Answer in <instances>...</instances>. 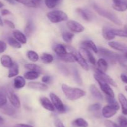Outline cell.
Instances as JSON below:
<instances>
[{"instance_id": "74e56055", "label": "cell", "mask_w": 127, "mask_h": 127, "mask_svg": "<svg viewBox=\"0 0 127 127\" xmlns=\"http://www.w3.org/2000/svg\"><path fill=\"white\" fill-rule=\"evenodd\" d=\"M7 42L8 44L11 46V47H14V48L16 49H20L21 48V44L20 43L19 41H17V40L15 38L12 37H9L7 39Z\"/></svg>"}, {"instance_id": "be15d7a7", "label": "cell", "mask_w": 127, "mask_h": 127, "mask_svg": "<svg viewBox=\"0 0 127 127\" xmlns=\"http://www.w3.org/2000/svg\"><path fill=\"white\" fill-rule=\"evenodd\" d=\"M113 2H116V1H120V0H112Z\"/></svg>"}, {"instance_id": "e575fe53", "label": "cell", "mask_w": 127, "mask_h": 127, "mask_svg": "<svg viewBox=\"0 0 127 127\" xmlns=\"http://www.w3.org/2000/svg\"><path fill=\"white\" fill-rule=\"evenodd\" d=\"M60 59L62 61H64V62H75V59H74V57L73 56V55L71 53H66L65 54L62 55V56H58Z\"/></svg>"}, {"instance_id": "2e32d148", "label": "cell", "mask_w": 127, "mask_h": 127, "mask_svg": "<svg viewBox=\"0 0 127 127\" xmlns=\"http://www.w3.org/2000/svg\"><path fill=\"white\" fill-rule=\"evenodd\" d=\"M119 103L121 105L122 112L124 115H127V98L123 93H120L118 95Z\"/></svg>"}, {"instance_id": "8992f818", "label": "cell", "mask_w": 127, "mask_h": 127, "mask_svg": "<svg viewBox=\"0 0 127 127\" xmlns=\"http://www.w3.org/2000/svg\"><path fill=\"white\" fill-rule=\"evenodd\" d=\"M94 77L95 79V80L98 82L102 90L103 91V92H104V93H105V95L107 96H109V97H115V94H114V90L110 87V85L109 83H107V82L102 80L96 74L94 75Z\"/></svg>"}, {"instance_id": "03108f58", "label": "cell", "mask_w": 127, "mask_h": 127, "mask_svg": "<svg viewBox=\"0 0 127 127\" xmlns=\"http://www.w3.org/2000/svg\"><path fill=\"white\" fill-rule=\"evenodd\" d=\"M4 127V126H1V127Z\"/></svg>"}, {"instance_id": "f35d334b", "label": "cell", "mask_w": 127, "mask_h": 127, "mask_svg": "<svg viewBox=\"0 0 127 127\" xmlns=\"http://www.w3.org/2000/svg\"><path fill=\"white\" fill-rule=\"evenodd\" d=\"M41 60L42 62L45 64H50L53 62V57L52 54L48 53H43L42 54L40 57Z\"/></svg>"}, {"instance_id": "277c9868", "label": "cell", "mask_w": 127, "mask_h": 127, "mask_svg": "<svg viewBox=\"0 0 127 127\" xmlns=\"http://www.w3.org/2000/svg\"><path fill=\"white\" fill-rule=\"evenodd\" d=\"M47 17L52 23H58L67 21L68 19L66 14L60 10H55L48 12L47 14Z\"/></svg>"}, {"instance_id": "680465c9", "label": "cell", "mask_w": 127, "mask_h": 127, "mask_svg": "<svg viewBox=\"0 0 127 127\" xmlns=\"http://www.w3.org/2000/svg\"><path fill=\"white\" fill-rule=\"evenodd\" d=\"M6 1H7V2H9V4H14V0H5Z\"/></svg>"}, {"instance_id": "4dcf8cb0", "label": "cell", "mask_w": 127, "mask_h": 127, "mask_svg": "<svg viewBox=\"0 0 127 127\" xmlns=\"http://www.w3.org/2000/svg\"><path fill=\"white\" fill-rule=\"evenodd\" d=\"M40 76V73L37 72H34V71H29L27 72L24 75V78L27 80H33L37 79Z\"/></svg>"}, {"instance_id": "d590c367", "label": "cell", "mask_w": 127, "mask_h": 127, "mask_svg": "<svg viewBox=\"0 0 127 127\" xmlns=\"http://www.w3.org/2000/svg\"><path fill=\"white\" fill-rule=\"evenodd\" d=\"M73 124L78 127H88V123L87 122V121L83 118H78L75 119L73 122Z\"/></svg>"}, {"instance_id": "003e7915", "label": "cell", "mask_w": 127, "mask_h": 127, "mask_svg": "<svg viewBox=\"0 0 127 127\" xmlns=\"http://www.w3.org/2000/svg\"><path fill=\"white\" fill-rule=\"evenodd\" d=\"M14 1H15V0H14Z\"/></svg>"}, {"instance_id": "484cf974", "label": "cell", "mask_w": 127, "mask_h": 127, "mask_svg": "<svg viewBox=\"0 0 127 127\" xmlns=\"http://www.w3.org/2000/svg\"><path fill=\"white\" fill-rule=\"evenodd\" d=\"M19 70V65L17 63L14 62L12 65L9 68L8 72V77L12 78V77H16L18 75Z\"/></svg>"}, {"instance_id": "f907efd6", "label": "cell", "mask_w": 127, "mask_h": 127, "mask_svg": "<svg viewBox=\"0 0 127 127\" xmlns=\"http://www.w3.org/2000/svg\"><path fill=\"white\" fill-rule=\"evenodd\" d=\"M51 80H52V78H51V77L48 75H45L42 78V81L43 82V83H50Z\"/></svg>"}, {"instance_id": "52a82bcc", "label": "cell", "mask_w": 127, "mask_h": 127, "mask_svg": "<svg viewBox=\"0 0 127 127\" xmlns=\"http://www.w3.org/2000/svg\"><path fill=\"white\" fill-rule=\"evenodd\" d=\"M50 97L51 102H52V104L53 105L55 108H56L58 112H60V113H64L66 112V108L65 105L63 104L60 98L57 95L53 93H50Z\"/></svg>"}, {"instance_id": "5b68a950", "label": "cell", "mask_w": 127, "mask_h": 127, "mask_svg": "<svg viewBox=\"0 0 127 127\" xmlns=\"http://www.w3.org/2000/svg\"><path fill=\"white\" fill-rule=\"evenodd\" d=\"M68 50L70 52V53H71L73 55L75 61H76L79 64V65L85 70H89V65H88V62L86 61L85 58L81 54L80 52H78L76 50H75L74 48L70 47V46H68Z\"/></svg>"}, {"instance_id": "603a6c76", "label": "cell", "mask_w": 127, "mask_h": 127, "mask_svg": "<svg viewBox=\"0 0 127 127\" xmlns=\"http://www.w3.org/2000/svg\"><path fill=\"white\" fill-rule=\"evenodd\" d=\"M89 90H90L91 93L92 94V95L94 96L95 98H97V99L100 100H103V95L101 93V92L99 91V90L98 89L97 87L94 84H92L90 85L89 87Z\"/></svg>"}, {"instance_id": "8d00e7d4", "label": "cell", "mask_w": 127, "mask_h": 127, "mask_svg": "<svg viewBox=\"0 0 127 127\" xmlns=\"http://www.w3.org/2000/svg\"><path fill=\"white\" fill-rule=\"evenodd\" d=\"M27 57L31 61L35 62L39 59V56L38 54L33 51H29L27 52Z\"/></svg>"}, {"instance_id": "cb8c5ba5", "label": "cell", "mask_w": 127, "mask_h": 127, "mask_svg": "<svg viewBox=\"0 0 127 127\" xmlns=\"http://www.w3.org/2000/svg\"><path fill=\"white\" fill-rule=\"evenodd\" d=\"M102 36L104 38L108 41H111L115 39V36L112 33L111 31V28L108 27H103L102 28Z\"/></svg>"}, {"instance_id": "c3c4849f", "label": "cell", "mask_w": 127, "mask_h": 127, "mask_svg": "<svg viewBox=\"0 0 127 127\" xmlns=\"http://www.w3.org/2000/svg\"><path fill=\"white\" fill-rule=\"evenodd\" d=\"M54 123L56 127H65L64 126V125H63V123L62 122V121L59 118H57V117L55 118Z\"/></svg>"}, {"instance_id": "9f6ffc18", "label": "cell", "mask_w": 127, "mask_h": 127, "mask_svg": "<svg viewBox=\"0 0 127 127\" xmlns=\"http://www.w3.org/2000/svg\"><path fill=\"white\" fill-rule=\"evenodd\" d=\"M4 122V119L3 118V117H2L1 116H0V127L3 125Z\"/></svg>"}, {"instance_id": "44dd1931", "label": "cell", "mask_w": 127, "mask_h": 127, "mask_svg": "<svg viewBox=\"0 0 127 127\" xmlns=\"http://www.w3.org/2000/svg\"><path fill=\"white\" fill-rule=\"evenodd\" d=\"M13 36L14 38L21 44H25L27 42V37L26 35L19 30H15L13 31Z\"/></svg>"}, {"instance_id": "6da1fadb", "label": "cell", "mask_w": 127, "mask_h": 127, "mask_svg": "<svg viewBox=\"0 0 127 127\" xmlns=\"http://www.w3.org/2000/svg\"><path fill=\"white\" fill-rule=\"evenodd\" d=\"M62 90L66 97L70 100H76L81 97H84L86 94V92L79 88L72 87L66 84L63 83L62 85Z\"/></svg>"}, {"instance_id": "b9f144b4", "label": "cell", "mask_w": 127, "mask_h": 127, "mask_svg": "<svg viewBox=\"0 0 127 127\" xmlns=\"http://www.w3.org/2000/svg\"><path fill=\"white\" fill-rule=\"evenodd\" d=\"M60 1L61 0H45V3L48 8L53 9Z\"/></svg>"}, {"instance_id": "ba28073f", "label": "cell", "mask_w": 127, "mask_h": 127, "mask_svg": "<svg viewBox=\"0 0 127 127\" xmlns=\"http://www.w3.org/2000/svg\"><path fill=\"white\" fill-rule=\"evenodd\" d=\"M95 73L98 77H99L100 78H101L102 80H104V82H107V83H109V85H110L113 86V87H117V84L115 82V81L111 77L107 75V73H105V72H102V71L100 70L98 68H95Z\"/></svg>"}, {"instance_id": "816d5d0a", "label": "cell", "mask_w": 127, "mask_h": 127, "mask_svg": "<svg viewBox=\"0 0 127 127\" xmlns=\"http://www.w3.org/2000/svg\"><path fill=\"white\" fill-rule=\"evenodd\" d=\"M13 127H33V126L30 125L28 124H24V123H18L15 125H14Z\"/></svg>"}, {"instance_id": "ac0fdd59", "label": "cell", "mask_w": 127, "mask_h": 127, "mask_svg": "<svg viewBox=\"0 0 127 127\" xmlns=\"http://www.w3.org/2000/svg\"><path fill=\"white\" fill-rule=\"evenodd\" d=\"M0 62L2 66L7 68H9L14 63L12 58L6 54H4L1 56L0 58Z\"/></svg>"}, {"instance_id": "ab89813d", "label": "cell", "mask_w": 127, "mask_h": 127, "mask_svg": "<svg viewBox=\"0 0 127 127\" xmlns=\"http://www.w3.org/2000/svg\"><path fill=\"white\" fill-rule=\"evenodd\" d=\"M15 1L21 3L22 4L24 5L27 7H33V8H35V7H37V5L32 0H15Z\"/></svg>"}, {"instance_id": "91938a15", "label": "cell", "mask_w": 127, "mask_h": 127, "mask_svg": "<svg viewBox=\"0 0 127 127\" xmlns=\"http://www.w3.org/2000/svg\"><path fill=\"white\" fill-rule=\"evenodd\" d=\"M3 6H4V4L2 3V2H1V1H0V9L2 8V7H3Z\"/></svg>"}, {"instance_id": "30bf717a", "label": "cell", "mask_w": 127, "mask_h": 127, "mask_svg": "<svg viewBox=\"0 0 127 127\" xmlns=\"http://www.w3.org/2000/svg\"><path fill=\"white\" fill-rule=\"evenodd\" d=\"M7 97L9 100L11 105L16 108H19L21 107V101L17 95L11 90L7 91Z\"/></svg>"}, {"instance_id": "7bdbcfd3", "label": "cell", "mask_w": 127, "mask_h": 127, "mask_svg": "<svg viewBox=\"0 0 127 127\" xmlns=\"http://www.w3.org/2000/svg\"><path fill=\"white\" fill-rule=\"evenodd\" d=\"M101 108V105L100 103H94V104H92L88 107V110L90 112H99Z\"/></svg>"}, {"instance_id": "e0dca14e", "label": "cell", "mask_w": 127, "mask_h": 127, "mask_svg": "<svg viewBox=\"0 0 127 127\" xmlns=\"http://www.w3.org/2000/svg\"><path fill=\"white\" fill-rule=\"evenodd\" d=\"M109 46L111 48L114 49L117 51H120V52H126L127 51V46L124 44L120 43V42H116V41H110L109 42Z\"/></svg>"}, {"instance_id": "5bb4252c", "label": "cell", "mask_w": 127, "mask_h": 127, "mask_svg": "<svg viewBox=\"0 0 127 127\" xmlns=\"http://www.w3.org/2000/svg\"><path fill=\"white\" fill-rule=\"evenodd\" d=\"M40 102L42 107L47 110L50 111V112H53L55 110L54 106L52 104V102L47 97H41L40 98Z\"/></svg>"}, {"instance_id": "db71d44e", "label": "cell", "mask_w": 127, "mask_h": 127, "mask_svg": "<svg viewBox=\"0 0 127 127\" xmlns=\"http://www.w3.org/2000/svg\"><path fill=\"white\" fill-rule=\"evenodd\" d=\"M1 15H2V16H7V15L11 14V12H10L9 10L6 9H3L1 10Z\"/></svg>"}, {"instance_id": "f546056e", "label": "cell", "mask_w": 127, "mask_h": 127, "mask_svg": "<svg viewBox=\"0 0 127 127\" xmlns=\"http://www.w3.org/2000/svg\"><path fill=\"white\" fill-rule=\"evenodd\" d=\"M34 31V24L32 20H29L27 22L24 29V32L27 36H31Z\"/></svg>"}, {"instance_id": "11a10c76", "label": "cell", "mask_w": 127, "mask_h": 127, "mask_svg": "<svg viewBox=\"0 0 127 127\" xmlns=\"http://www.w3.org/2000/svg\"><path fill=\"white\" fill-rule=\"evenodd\" d=\"M32 1H33V2H34V3L37 6H38V5L40 4L41 2H42V0H32Z\"/></svg>"}, {"instance_id": "9c48e42d", "label": "cell", "mask_w": 127, "mask_h": 127, "mask_svg": "<svg viewBox=\"0 0 127 127\" xmlns=\"http://www.w3.org/2000/svg\"><path fill=\"white\" fill-rule=\"evenodd\" d=\"M66 26L69 29V30L73 32H77V33H80L83 32L84 30V26L80 23L75 21L73 20H69L66 22Z\"/></svg>"}, {"instance_id": "f5cc1de1", "label": "cell", "mask_w": 127, "mask_h": 127, "mask_svg": "<svg viewBox=\"0 0 127 127\" xmlns=\"http://www.w3.org/2000/svg\"><path fill=\"white\" fill-rule=\"evenodd\" d=\"M120 78L124 83L127 84V75L125 73H122L120 75Z\"/></svg>"}, {"instance_id": "ee69618b", "label": "cell", "mask_w": 127, "mask_h": 127, "mask_svg": "<svg viewBox=\"0 0 127 127\" xmlns=\"http://www.w3.org/2000/svg\"><path fill=\"white\" fill-rule=\"evenodd\" d=\"M119 125L120 127H127V118L124 116H120L118 118Z\"/></svg>"}, {"instance_id": "60d3db41", "label": "cell", "mask_w": 127, "mask_h": 127, "mask_svg": "<svg viewBox=\"0 0 127 127\" xmlns=\"http://www.w3.org/2000/svg\"><path fill=\"white\" fill-rule=\"evenodd\" d=\"M111 31L115 36H119V37H126V38H127V32L125 30L111 29Z\"/></svg>"}, {"instance_id": "3957f363", "label": "cell", "mask_w": 127, "mask_h": 127, "mask_svg": "<svg viewBox=\"0 0 127 127\" xmlns=\"http://www.w3.org/2000/svg\"><path fill=\"white\" fill-rule=\"evenodd\" d=\"M98 53H100V55L109 59V61L112 63H115L116 62H122L124 61V59H125L121 55L103 47L98 48Z\"/></svg>"}, {"instance_id": "6125c7cd", "label": "cell", "mask_w": 127, "mask_h": 127, "mask_svg": "<svg viewBox=\"0 0 127 127\" xmlns=\"http://www.w3.org/2000/svg\"><path fill=\"white\" fill-rule=\"evenodd\" d=\"M125 91H126V92H127V85H126L125 87Z\"/></svg>"}, {"instance_id": "6f0895ef", "label": "cell", "mask_w": 127, "mask_h": 127, "mask_svg": "<svg viewBox=\"0 0 127 127\" xmlns=\"http://www.w3.org/2000/svg\"><path fill=\"white\" fill-rule=\"evenodd\" d=\"M3 26H4V21L3 20H2V17H1V15H0V26L2 27Z\"/></svg>"}, {"instance_id": "4316f807", "label": "cell", "mask_w": 127, "mask_h": 127, "mask_svg": "<svg viewBox=\"0 0 127 127\" xmlns=\"http://www.w3.org/2000/svg\"><path fill=\"white\" fill-rule=\"evenodd\" d=\"M97 65H98V69L104 72H106L108 69V62L105 59L100 58L97 61Z\"/></svg>"}, {"instance_id": "681fc988", "label": "cell", "mask_w": 127, "mask_h": 127, "mask_svg": "<svg viewBox=\"0 0 127 127\" xmlns=\"http://www.w3.org/2000/svg\"><path fill=\"white\" fill-rule=\"evenodd\" d=\"M4 23L6 25H7L9 27H10L11 29H15V25L14 24V22H12V21H9V20H7V19H5L4 21Z\"/></svg>"}, {"instance_id": "e7e4bbea", "label": "cell", "mask_w": 127, "mask_h": 127, "mask_svg": "<svg viewBox=\"0 0 127 127\" xmlns=\"http://www.w3.org/2000/svg\"><path fill=\"white\" fill-rule=\"evenodd\" d=\"M125 31H127V26H125Z\"/></svg>"}, {"instance_id": "d6986e66", "label": "cell", "mask_w": 127, "mask_h": 127, "mask_svg": "<svg viewBox=\"0 0 127 127\" xmlns=\"http://www.w3.org/2000/svg\"><path fill=\"white\" fill-rule=\"evenodd\" d=\"M76 11L78 12V14L81 16L82 18L85 20V21L89 22V21H91L93 20V15H92L91 12L90 11L81 8H78Z\"/></svg>"}, {"instance_id": "ffe728a7", "label": "cell", "mask_w": 127, "mask_h": 127, "mask_svg": "<svg viewBox=\"0 0 127 127\" xmlns=\"http://www.w3.org/2000/svg\"><path fill=\"white\" fill-rule=\"evenodd\" d=\"M1 109V112L5 115H7L9 116H13L16 114V110L15 109V107H14L12 105L6 104L4 106L2 107Z\"/></svg>"}, {"instance_id": "1f68e13d", "label": "cell", "mask_w": 127, "mask_h": 127, "mask_svg": "<svg viewBox=\"0 0 127 127\" xmlns=\"http://www.w3.org/2000/svg\"><path fill=\"white\" fill-rule=\"evenodd\" d=\"M74 36V34L70 32H68V31L63 32V33L62 34V39H63V40L64 41V42H66L68 44L71 43V42H72Z\"/></svg>"}, {"instance_id": "d6a6232c", "label": "cell", "mask_w": 127, "mask_h": 127, "mask_svg": "<svg viewBox=\"0 0 127 127\" xmlns=\"http://www.w3.org/2000/svg\"><path fill=\"white\" fill-rule=\"evenodd\" d=\"M24 67L26 69L29 70L30 71H34V72H38L40 73L42 72V68L35 64H25Z\"/></svg>"}, {"instance_id": "94428289", "label": "cell", "mask_w": 127, "mask_h": 127, "mask_svg": "<svg viewBox=\"0 0 127 127\" xmlns=\"http://www.w3.org/2000/svg\"><path fill=\"white\" fill-rule=\"evenodd\" d=\"M124 57L125 58V59H127V51L126 52H125V54H124Z\"/></svg>"}, {"instance_id": "f1b7e54d", "label": "cell", "mask_w": 127, "mask_h": 127, "mask_svg": "<svg viewBox=\"0 0 127 127\" xmlns=\"http://www.w3.org/2000/svg\"><path fill=\"white\" fill-rule=\"evenodd\" d=\"M7 92L3 88H0V108L7 104Z\"/></svg>"}, {"instance_id": "836d02e7", "label": "cell", "mask_w": 127, "mask_h": 127, "mask_svg": "<svg viewBox=\"0 0 127 127\" xmlns=\"http://www.w3.org/2000/svg\"><path fill=\"white\" fill-rule=\"evenodd\" d=\"M106 100L107 102V103H109V105L114 107V108H115V109H116L117 111L120 109V105H119V103L117 102V100L115 99L114 97L106 96Z\"/></svg>"}, {"instance_id": "f6af8a7d", "label": "cell", "mask_w": 127, "mask_h": 127, "mask_svg": "<svg viewBox=\"0 0 127 127\" xmlns=\"http://www.w3.org/2000/svg\"><path fill=\"white\" fill-rule=\"evenodd\" d=\"M104 125L105 127H120L119 125L110 120H105L104 122Z\"/></svg>"}, {"instance_id": "7dc6e473", "label": "cell", "mask_w": 127, "mask_h": 127, "mask_svg": "<svg viewBox=\"0 0 127 127\" xmlns=\"http://www.w3.org/2000/svg\"><path fill=\"white\" fill-rule=\"evenodd\" d=\"M7 49V44L3 41H0V54H2L6 51Z\"/></svg>"}, {"instance_id": "8fae6325", "label": "cell", "mask_w": 127, "mask_h": 127, "mask_svg": "<svg viewBox=\"0 0 127 127\" xmlns=\"http://www.w3.org/2000/svg\"><path fill=\"white\" fill-rule=\"evenodd\" d=\"M112 7L114 10L119 12H125L127 10V0H120L113 2Z\"/></svg>"}, {"instance_id": "7c38bea8", "label": "cell", "mask_w": 127, "mask_h": 127, "mask_svg": "<svg viewBox=\"0 0 127 127\" xmlns=\"http://www.w3.org/2000/svg\"><path fill=\"white\" fill-rule=\"evenodd\" d=\"M117 112V110L109 105H107L103 107L102 110L103 117L106 118H111L116 114Z\"/></svg>"}, {"instance_id": "d4e9b609", "label": "cell", "mask_w": 127, "mask_h": 127, "mask_svg": "<svg viewBox=\"0 0 127 127\" xmlns=\"http://www.w3.org/2000/svg\"><path fill=\"white\" fill-rule=\"evenodd\" d=\"M53 51L58 55V56H62V55L68 53V51H67L65 46L63 44H56L54 46V47H53Z\"/></svg>"}, {"instance_id": "bcb514c9", "label": "cell", "mask_w": 127, "mask_h": 127, "mask_svg": "<svg viewBox=\"0 0 127 127\" xmlns=\"http://www.w3.org/2000/svg\"><path fill=\"white\" fill-rule=\"evenodd\" d=\"M73 75H74V80H76V82L77 83H78L79 84L81 85L82 83V80L81 78L80 75L79 74V72H78L77 69L74 68V71H73Z\"/></svg>"}, {"instance_id": "7a4b0ae2", "label": "cell", "mask_w": 127, "mask_h": 127, "mask_svg": "<svg viewBox=\"0 0 127 127\" xmlns=\"http://www.w3.org/2000/svg\"><path fill=\"white\" fill-rule=\"evenodd\" d=\"M93 8L95 10V12L99 14L102 17L107 19L109 21H110L117 26H122V22L121 20L119 19V17L117 15H115L113 12L107 11L104 8H102L100 6L96 4H94L93 6Z\"/></svg>"}, {"instance_id": "9a60e30c", "label": "cell", "mask_w": 127, "mask_h": 127, "mask_svg": "<svg viewBox=\"0 0 127 127\" xmlns=\"http://www.w3.org/2000/svg\"><path fill=\"white\" fill-rule=\"evenodd\" d=\"M79 52L81 55H84L86 57H87V59H88L89 62H90L91 64L93 65H95L96 64V60H95V57H94L93 54L86 48H81L80 50H79Z\"/></svg>"}, {"instance_id": "7402d4cb", "label": "cell", "mask_w": 127, "mask_h": 127, "mask_svg": "<svg viewBox=\"0 0 127 127\" xmlns=\"http://www.w3.org/2000/svg\"><path fill=\"white\" fill-rule=\"evenodd\" d=\"M26 80L22 76H17L14 80V87L16 89H21L26 85Z\"/></svg>"}, {"instance_id": "4fadbf2b", "label": "cell", "mask_w": 127, "mask_h": 127, "mask_svg": "<svg viewBox=\"0 0 127 127\" xmlns=\"http://www.w3.org/2000/svg\"><path fill=\"white\" fill-rule=\"evenodd\" d=\"M29 88L31 89L36 90L38 91H46L48 89V86L44 83H40L37 82H29L27 85Z\"/></svg>"}, {"instance_id": "83f0119b", "label": "cell", "mask_w": 127, "mask_h": 127, "mask_svg": "<svg viewBox=\"0 0 127 127\" xmlns=\"http://www.w3.org/2000/svg\"><path fill=\"white\" fill-rule=\"evenodd\" d=\"M83 46H84V48H89L91 49L92 51H93V52H95V53H98V48L96 46V45L94 44V42L93 41H91V40H87V41H84L83 42Z\"/></svg>"}]
</instances>
